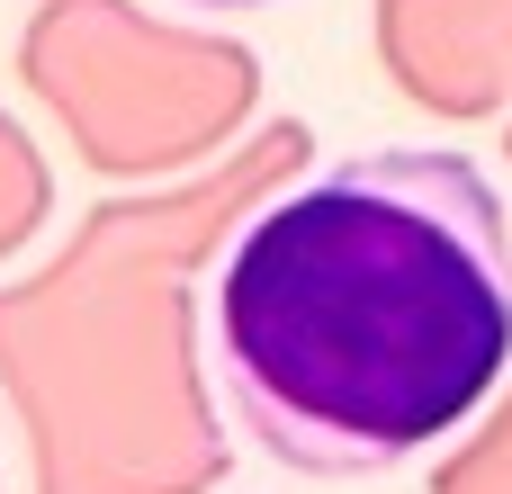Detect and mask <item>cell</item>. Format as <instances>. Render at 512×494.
<instances>
[{
    "mask_svg": "<svg viewBox=\"0 0 512 494\" xmlns=\"http://www.w3.org/2000/svg\"><path fill=\"white\" fill-rule=\"evenodd\" d=\"M207 369L297 477H396L512 369V225L468 153L378 144L252 207L207 288Z\"/></svg>",
    "mask_w": 512,
    "mask_h": 494,
    "instance_id": "obj_1",
    "label": "cell"
},
{
    "mask_svg": "<svg viewBox=\"0 0 512 494\" xmlns=\"http://www.w3.org/2000/svg\"><path fill=\"white\" fill-rule=\"evenodd\" d=\"M189 9H270V0H189Z\"/></svg>",
    "mask_w": 512,
    "mask_h": 494,
    "instance_id": "obj_2",
    "label": "cell"
}]
</instances>
